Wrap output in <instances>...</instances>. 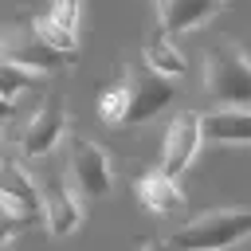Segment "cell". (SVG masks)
Here are the masks:
<instances>
[{"instance_id":"14","label":"cell","mask_w":251,"mask_h":251,"mask_svg":"<svg viewBox=\"0 0 251 251\" xmlns=\"http://www.w3.org/2000/svg\"><path fill=\"white\" fill-rule=\"evenodd\" d=\"M141 63L149 67V71H157V75H165V78H180L184 71H188V63H184V55L173 47V39L165 35V31H153L145 43H141Z\"/></svg>"},{"instance_id":"1","label":"cell","mask_w":251,"mask_h":251,"mask_svg":"<svg viewBox=\"0 0 251 251\" xmlns=\"http://www.w3.org/2000/svg\"><path fill=\"white\" fill-rule=\"evenodd\" d=\"M251 239V208H212L176 227L165 243L173 251H231Z\"/></svg>"},{"instance_id":"5","label":"cell","mask_w":251,"mask_h":251,"mask_svg":"<svg viewBox=\"0 0 251 251\" xmlns=\"http://www.w3.org/2000/svg\"><path fill=\"white\" fill-rule=\"evenodd\" d=\"M126 90H129V110H126V126L122 129H133V126H145L149 118H157L169 102H173V78L149 71L141 59L126 67Z\"/></svg>"},{"instance_id":"10","label":"cell","mask_w":251,"mask_h":251,"mask_svg":"<svg viewBox=\"0 0 251 251\" xmlns=\"http://www.w3.org/2000/svg\"><path fill=\"white\" fill-rule=\"evenodd\" d=\"M78 20H82V0H47L39 16H31V27L63 55H78Z\"/></svg>"},{"instance_id":"3","label":"cell","mask_w":251,"mask_h":251,"mask_svg":"<svg viewBox=\"0 0 251 251\" xmlns=\"http://www.w3.org/2000/svg\"><path fill=\"white\" fill-rule=\"evenodd\" d=\"M0 55H4L8 63H16V67L31 71V75H55V71L71 67V59H75V55L55 51V47L31 27V20H16V24H8V27L0 31Z\"/></svg>"},{"instance_id":"20","label":"cell","mask_w":251,"mask_h":251,"mask_svg":"<svg viewBox=\"0 0 251 251\" xmlns=\"http://www.w3.org/2000/svg\"><path fill=\"white\" fill-rule=\"evenodd\" d=\"M0 153H4V141H0ZM0 161H4V157H0Z\"/></svg>"},{"instance_id":"17","label":"cell","mask_w":251,"mask_h":251,"mask_svg":"<svg viewBox=\"0 0 251 251\" xmlns=\"http://www.w3.org/2000/svg\"><path fill=\"white\" fill-rule=\"evenodd\" d=\"M24 227H27V224H24V220H20V216H16V212H12V208L0 200V247L16 243V239L24 235Z\"/></svg>"},{"instance_id":"18","label":"cell","mask_w":251,"mask_h":251,"mask_svg":"<svg viewBox=\"0 0 251 251\" xmlns=\"http://www.w3.org/2000/svg\"><path fill=\"white\" fill-rule=\"evenodd\" d=\"M133 251H173V247H169L165 239H141V243H137Z\"/></svg>"},{"instance_id":"15","label":"cell","mask_w":251,"mask_h":251,"mask_svg":"<svg viewBox=\"0 0 251 251\" xmlns=\"http://www.w3.org/2000/svg\"><path fill=\"white\" fill-rule=\"evenodd\" d=\"M126 110H129V90H126V78H118L98 94V118L110 129H122L126 126Z\"/></svg>"},{"instance_id":"13","label":"cell","mask_w":251,"mask_h":251,"mask_svg":"<svg viewBox=\"0 0 251 251\" xmlns=\"http://www.w3.org/2000/svg\"><path fill=\"white\" fill-rule=\"evenodd\" d=\"M133 192H137L141 208H145V212H157V216H169V212H176V208L184 204V192H180L176 180L165 176L161 169H149L145 176H137Z\"/></svg>"},{"instance_id":"2","label":"cell","mask_w":251,"mask_h":251,"mask_svg":"<svg viewBox=\"0 0 251 251\" xmlns=\"http://www.w3.org/2000/svg\"><path fill=\"white\" fill-rule=\"evenodd\" d=\"M204 86L227 110H251V55L239 43H212L204 51Z\"/></svg>"},{"instance_id":"12","label":"cell","mask_w":251,"mask_h":251,"mask_svg":"<svg viewBox=\"0 0 251 251\" xmlns=\"http://www.w3.org/2000/svg\"><path fill=\"white\" fill-rule=\"evenodd\" d=\"M200 133L204 141L216 145H251V110H212L200 114Z\"/></svg>"},{"instance_id":"16","label":"cell","mask_w":251,"mask_h":251,"mask_svg":"<svg viewBox=\"0 0 251 251\" xmlns=\"http://www.w3.org/2000/svg\"><path fill=\"white\" fill-rule=\"evenodd\" d=\"M39 82V75H31V71H24V67H16V63H8L4 55H0V98H8V102H16L24 90H31Z\"/></svg>"},{"instance_id":"19","label":"cell","mask_w":251,"mask_h":251,"mask_svg":"<svg viewBox=\"0 0 251 251\" xmlns=\"http://www.w3.org/2000/svg\"><path fill=\"white\" fill-rule=\"evenodd\" d=\"M16 114V102H8V98H0V122H8Z\"/></svg>"},{"instance_id":"9","label":"cell","mask_w":251,"mask_h":251,"mask_svg":"<svg viewBox=\"0 0 251 251\" xmlns=\"http://www.w3.org/2000/svg\"><path fill=\"white\" fill-rule=\"evenodd\" d=\"M0 200L24 220V224H43V204H39V184L27 173L20 157L0 161Z\"/></svg>"},{"instance_id":"11","label":"cell","mask_w":251,"mask_h":251,"mask_svg":"<svg viewBox=\"0 0 251 251\" xmlns=\"http://www.w3.org/2000/svg\"><path fill=\"white\" fill-rule=\"evenodd\" d=\"M224 8H227V0H153L157 24L165 35H188V31L212 24Z\"/></svg>"},{"instance_id":"8","label":"cell","mask_w":251,"mask_h":251,"mask_svg":"<svg viewBox=\"0 0 251 251\" xmlns=\"http://www.w3.org/2000/svg\"><path fill=\"white\" fill-rule=\"evenodd\" d=\"M200 145H204L200 114H196V110H180V114L173 118L169 133H165V145H161V161H157V169H161L165 176H173V180H176V176H184V173H188V165L196 161Z\"/></svg>"},{"instance_id":"6","label":"cell","mask_w":251,"mask_h":251,"mask_svg":"<svg viewBox=\"0 0 251 251\" xmlns=\"http://www.w3.org/2000/svg\"><path fill=\"white\" fill-rule=\"evenodd\" d=\"M67 137V110H63V98L59 90H51L43 98V106L27 118L24 133H20V161H43L51 157Z\"/></svg>"},{"instance_id":"7","label":"cell","mask_w":251,"mask_h":251,"mask_svg":"<svg viewBox=\"0 0 251 251\" xmlns=\"http://www.w3.org/2000/svg\"><path fill=\"white\" fill-rule=\"evenodd\" d=\"M35 184H39V204H43V227H47L55 239L75 235L78 224H82V200H78V192L71 188V180L51 169V173H43Z\"/></svg>"},{"instance_id":"4","label":"cell","mask_w":251,"mask_h":251,"mask_svg":"<svg viewBox=\"0 0 251 251\" xmlns=\"http://www.w3.org/2000/svg\"><path fill=\"white\" fill-rule=\"evenodd\" d=\"M67 173H71V188L86 200H102L114 188V165H110L106 149L82 133L67 137Z\"/></svg>"}]
</instances>
